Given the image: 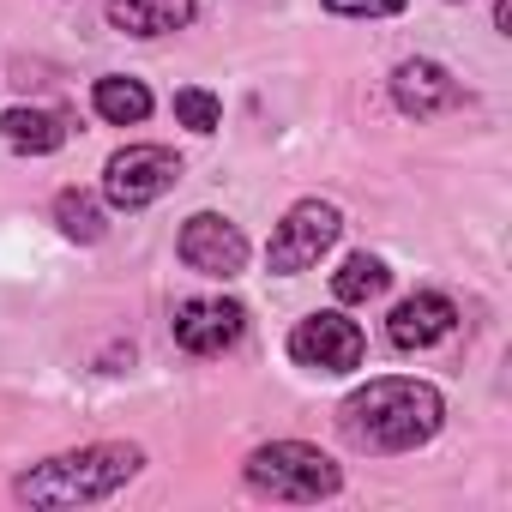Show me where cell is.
Returning a JSON list of instances; mask_svg holds the SVG:
<instances>
[{
	"instance_id": "cell-15",
	"label": "cell",
	"mask_w": 512,
	"mask_h": 512,
	"mask_svg": "<svg viewBox=\"0 0 512 512\" xmlns=\"http://www.w3.org/2000/svg\"><path fill=\"white\" fill-rule=\"evenodd\" d=\"M392 290V266L380 260V253H350V260L332 272V296H338V308H368V302H380Z\"/></svg>"
},
{
	"instance_id": "cell-7",
	"label": "cell",
	"mask_w": 512,
	"mask_h": 512,
	"mask_svg": "<svg viewBox=\"0 0 512 512\" xmlns=\"http://www.w3.org/2000/svg\"><path fill=\"white\" fill-rule=\"evenodd\" d=\"M175 253H181V266L187 272H199V278H211V284H235L241 272H247V235H241V223L235 217H223V211H193L187 223H181V235H175Z\"/></svg>"
},
{
	"instance_id": "cell-4",
	"label": "cell",
	"mask_w": 512,
	"mask_h": 512,
	"mask_svg": "<svg viewBox=\"0 0 512 512\" xmlns=\"http://www.w3.org/2000/svg\"><path fill=\"white\" fill-rule=\"evenodd\" d=\"M344 235V211L332 199H296L278 223H272V241H266V272L272 278H302L314 272L326 253L338 247Z\"/></svg>"
},
{
	"instance_id": "cell-5",
	"label": "cell",
	"mask_w": 512,
	"mask_h": 512,
	"mask_svg": "<svg viewBox=\"0 0 512 512\" xmlns=\"http://www.w3.org/2000/svg\"><path fill=\"white\" fill-rule=\"evenodd\" d=\"M284 350H290V362L308 368V374H356L362 356H368V338H362V326H356L344 308H314V314H302V320L290 326Z\"/></svg>"
},
{
	"instance_id": "cell-13",
	"label": "cell",
	"mask_w": 512,
	"mask_h": 512,
	"mask_svg": "<svg viewBox=\"0 0 512 512\" xmlns=\"http://www.w3.org/2000/svg\"><path fill=\"white\" fill-rule=\"evenodd\" d=\"M91 109H97V121H109V127H139V121H151L157 97H151V85L133 79V73H103V79L91 85Z\"/></svg>"
},
{
	"instance_id": "cell-14",
	"label": "cell",
	"mask_w": 512,
	"mask_h": 512,
	"mask_svg": "<svg viewBox=\"0 0 512 512\" xmlns=\"http://www.w3.org/2000/svg\"><path fill=\"white\" fill-rule=\"evenodd\" d=\"M49 211H55V229L67 241H79V247H97L109 235V199L91 193V187H61Z\"/></svg>"
},
{
	"instance_id": "cell-2",
	"label": "cell",
	"mask_w": 512,
	"mask_h": 512,
	"mask_svg": "<svg viewBox=\"0 0 512 512\" xmlns=\"http://www.w3.org/2000/svg\"><path fill=\"white\" fill-rule=\"evenodd\" d=\"M145 446L139 440H85L67 452H49L13 476V500L37 512H67V506H103L127 482H139Z\"/></svg>"
},
{
	"instance_id": "cell-9",
	"label": "cell",
	"mask_w": 512,
	"mask_h": 512,
	"mask_svg": "<svg viewBox=\"0 0 512 512\" xmlns=\"http://www.w3.org/2000/svg\"><path fill=\"white\" fill-rule=\"evenodd\" d=\"M386 91H392V109L410 115V121H434V115H452V109L470 103V91L452 79V67H440V61H428V55L398 61L392 79H386Z\"/></svg>"
},
{
	"instance_id": "cell-8",
	"label": "cell",
	"mask_w": 512,
	"mask_h": 512,
	"mask_svg": "<svg viewBox=\"0 0 512 512\" xmlns=\"http://www.w3.org/2000/svg\"><path fill=\"white\" fill-rule=\"evenodd\" d=\"M169 332L187 356H223L247 338V308L235 296H187V302H175Z\"/></svg>"
},
{
	"instance_id": "cell-3",
	"label": "cell",
	"mask_w": 512,
	"mask_h": 512,
	"mask_svg": "<svg viewBox=\"0 0 512 512\" xmlns=\"http://www.w3.org/2000/svg\"><path fill=\"white\" fill-rule=\"evenodd\" d=\"M241 482L260 500H284V506H320L344 494V464L308 440H266L241 458Z\"/></svg>"
},
{
	"instance_id": "cell-12",
	"label": "cell",
	"mask_w": 512,
	"mask_h": 512,
	"mask_svg": "<svg viewBox=\"0 0 512 512\" xmlns=\"http://www.w3.org/2000/svg\"><path fill=\"white\" fill-rule=\"evenodd\" d=\"M0 145L19 151V157H55V151L67 145V121H61L55 109H31V103H19V109L0 115Z\"/></svg>"
},
{
	"instance_id": "cell-11",
	"label": "cell",
	"mask_w": 512,
	"mask_h": 512,
	"mask_svg": "<svg viewBox=\"0 0 512 512\" xmlns=\"http://www.w3.org/2000/svg\"><path fill=\"white\" fill-rule=\"evenodd\" d=\"M199 7H205V0H109V7H103V19H109L121 37H139V43H151V37L187 31V25L199 19Z\"/></svg>"
},
{
	"instance_id": "cell-18",
	"label": "cell",
	"mask_w": 512,
	"mask_h": 512,
	"mask_svg": "<svg viewBox=\"0 0 512 512\" xmlns=\"http://www.w3.org/2000/svg\"><path fill=\"white\" fill-rule=\"evenodd\" d=\"M494 31L512 37V0H494Z\"/></svg>"
},
{
	"instance_id": "cell-17",
	"label": "cell",
	"mask_w": 512,
	"mask_h": 512,
	"mask_svg": "<svg viewBox=\"0 0 512 512\" xmlns=\"http://www.w3.org/2000/svg\"><path fill=\"white\" fill-rule=\"evenodd\" d=\"M332 19H398L410 0H320Z\"/></svg>"
},
{
	"instance_id": "cell-10",
	"label": "cell",
	"mask_w": 512,
	"mask_h": 512,
	"mask_svg": "<svg viewBox=\"0 0 512 512\" xmlns=\"http://www.w3.org/2000/svg\"><path fill=\"white\" fill-rule=\"evenodd\" d=\"M452 326H458V302L446 290H416L386 314V344L392 350H434L452 338Z\"/></svg>"
},
{
	"instance_id": "cell-1",
	"label": "cell",
	"mask_w": 512,
	"mask_h": 512,
	"mask_svg": "<svg viewBox=\"0 0 512 512\" xmlns=\"http://www.w3.org/2000/svg\"><path fill=\"white\" fill-rule=\"evenodd\" d=\"M440 428H446V398L434 380H416V374H380L338 404V434L374 458L416 452Z\"/></svg>"
},
{
	"instance_id": "cell-6",
	"label": "cell",
	"mask_w": 512,
	"mask_h": 512,
	"mask_svg": "<svg viewBox=\"0 0 512 512\" xmlns=\"http://www.w3.org/2000/svg\"><path fill=\"white\" fill-rule=\"evenodd\" d=\"M175 181H181V157L169 145H121L103 163V199L109 211H127V217L175 193Z\"/></svg>"
},
{
	"instance_id": "cell-16",
	"label": "cell",
	"mask_w": 512,
	"mask_h": 512,
	"mask_svg": "<svg viewBox=\"0 0 512 512\" xmlns=\"http://www.w3.org/2000/svg\"><path fill=\"white\" fill-rule=\"evenodd\" d=\"M175 121L187 127V133H217L223 127V103H217V91H205V85H187V91H175Z\"/></svg>"
}]
</instances>
